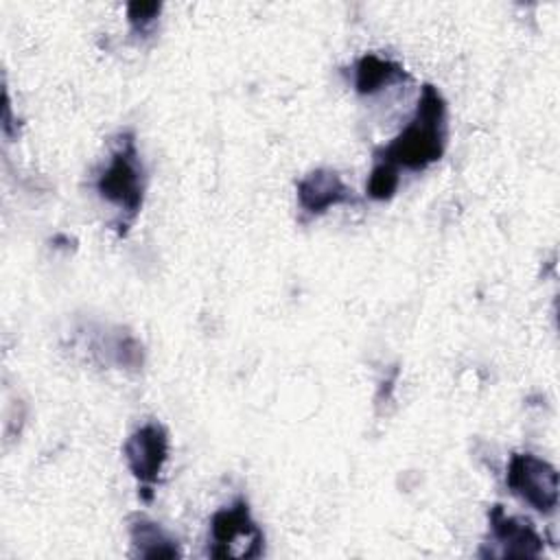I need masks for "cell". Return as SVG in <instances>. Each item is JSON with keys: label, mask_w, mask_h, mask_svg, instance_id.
Instances as JSON below:
<instances>
[{"label": "cell", "mask_w": 560, "mask_h": 560, "mask_svg": "<svg viewBox=\"0 0 560 560\" xmlns=\"http://www.w3.org/2000/svg\"><path fill=\"white\" fill-rule=\"evenodd\" d=\"M505 483L514 497L540 514H553L558 508V470L532 455L514 453L508 462Z\"/></svg>", "instance_id": "obj_4"}, {"label": "cell", "mask_w": 560, "mask_h": 560, "mask_svg": "<svg viewBox=\"0 0 560 560\" xmlns=\"http://www.w3.org/2000/svg\"><path fill=\"white\" fill-rule=\"evenodd\" d=\"M122 455L133 472V477L144 486L147 497L149 486L158 481L166 459H168V433L160 422H147L138 427L122 444Z\"/></svg>", "instance_id": "obj_5"}, {"label": "cell", "mask_w": 560, "mask_h": 560, "mask_svg": "<svg viewBox=\"0 0 560 560\" xmlns=\"http://www.w3.org/2000/svg\"><path fill=\"white\" fill-rule=\"evenodd\" d=\"M298 203L308 214H324L326 210L352 203V188L346 186V182L339 177V173L330 168H315L308 175H304L298 186Z\"/></svg>", "instance_id": "obj_7"}, {"label": "cell", "mask_w": 560, "mask_h": 560, "mask_svg": "<svg viewBox=\"0 0 560 560\" xmlns=\"http://www.w3.org/2000/svg\"><path fill=\"white\" fill-rule=\"evenodd\" d=\"M446 149V101L431 83L422 85L409 125L381 151L376 160L407 171H422L438 162Z\"/></svg>", "instance_id": "obj_1"}, {"label": "cell", "mask_w": 560, "mask_h": 560, "mask_svg": "<svg viewBox=\"0 0 560 560\" xmlns=\"http://www.w3.org/2000/svg\"><path fill=\"white\" fill-rule=\"evenodd\" d=\"M490 534L499 547L492 556L501 558H538L542 553V538L527 518L505 514L501 505H492L488 512Z\"/></svg>", "instance_id": "obj_6"}, {"label": "cell", "mask_w": 560, "mask_h": 560, "mask_svg": "<svg viewBox=\"0 0 560 560\" xmlns=\"http://www.w3.org/2000/svg\"><path fill=\"white\" fill-rule=\"evenodd\" d=\"M98 195L122 210L129 219L138 214L144 199V166L140 162L131 131L120 133L109 162L96 177Z\"/></svg>", "instance_id": "obj_2"}, {"label": "cell", "mask_w": 560, "mask_h": 560, "mask_svg": "<svg viewBox=\"0 0 560 560\" xmlns=\"http://www.w3.org/2000/svg\"><path fill=\"white\" fill-rule=\"evenodd\" d=\"M162 4L158 2H131L127 4V20L133 28V33H149L153 28V24L158 22Z\"/></svg>", "instance_id": "obj_11"}, {"label": "cell", "mask_w": 560, "mask_h": 560, "mask_svg": "<svg viewBox=\"0 0 560 560\" xmlns=\"http://www.w3.org/2000/svg\"><path fill=\"white\" fill-rule=\"evenodd\" d=\"M398 168L383 162V160H376L370 177H368V184H365V190L372 199L376 201H385V199H392L396 188H398Z\"/></svg>", "instance_id": "obj_10"}, {"label": "cell", "mask_w": 560, "mask_h": 560, "mask_svg": "<svg viewBox=\"0 0 560 560\" xmlns=\"http://www.w3.org/2000/svg\"><path fill=\"white\" fill-rule=\"evenodd\" d=\"M129 540H131V553L136 558H179L182 549L173 536H168L155 521L133 514L129 518Z\"/></svg>", "instance_id": "obj_8"}, {"label": "cell", "mask_w": 560, "mask_h": 560, "mask_svg": "<svg viewBox=\"0 0 560 560\" xmlns=\"http://www.w3.org/2000/svg\"><path fill=\"white\" fill-rule=\"evenodd\" d=\"M210 540L208 556L212 558H260L265 549L262 529L252 518L245 499L212 514Z\"/></svg>", "instance_id": "obj_3"}, {"label": "cell", "mask_w": 560, "mask_h": 560, "mask_svg": "<svg viewBox=\"0 0 560 560\" xmlns=\"http://www.w3.org/2000/svg\"><path fill=\"white\" fill-rule=\"evenodd\" d=\"M409 74L394 61L383 59L378 55H363L354 66V90L361 96H370L381 92L387 85L407 81Z\"/></svg>", "instance_id": "obj_9"}]
</instances>
